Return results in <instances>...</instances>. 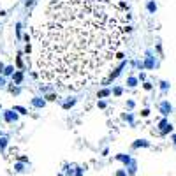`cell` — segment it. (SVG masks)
I'll use <instances>...</instances> for the list:
<instances>
[{
    "label": "cell",
    "mask_w": 176,
    "mask_h": 176,
    "mask_svg": "<svg viewBox=\"0 0 176 176\" xmlns=\"http://www.w3.org/2000/svg\"><path fill=\"white\" fill-rule=\"evenodd\" d=\"M129 33L113 0H50L33 25V64L44 83L83 90L111 72Z\"/></svg>",
    "instance_id": "6da1fadb"
}]
</instances>
